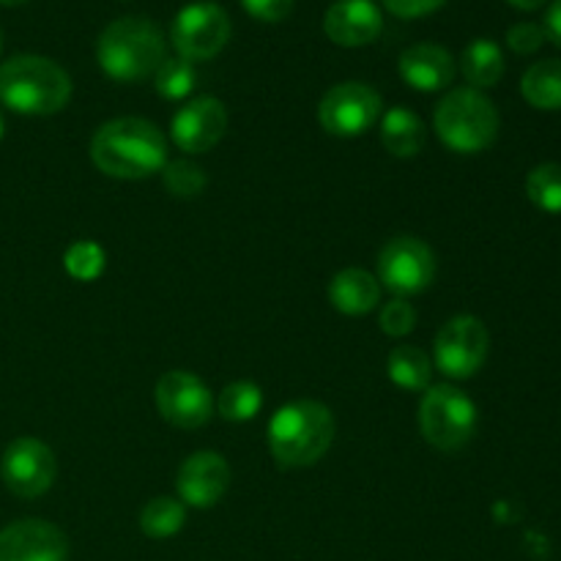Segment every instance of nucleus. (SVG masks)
Instances as JSON below:
<instances>
[{
  "label": "nucleus",
  "mask_w": 561,
  "mask_h": 561,
  "mask_svg": "<svg viewBox=\"0 0 561 561\" xmlns=\"http://www.w3.org/2000/svg\"><path fill=\"white\" fill-rule=\"evenodd\" d=\"M91 159L110 179H148L168 164V140L151 121L115 118L93 135Z\"/></svg>",
  "instance_id": "nucleus-1"
},
{
  "label": "nucleus",
  "mask_w": 561,
  "mask_h": 561,
  "mask_svg": "<svg viewBox=\"0 0 561 561\" xmlns=\"http://www.w3.org/2000/svg\"><path fill=\"white\" fill-rule=\"evenodd\" d=\"M334 442V416L318 400H294L268 422V449L285 469L318 463Z\"/></svg>",
  "instance_id": "nucleus-2"
},
{
  "label": "nucleus",
  "mask_w": 561,
  "mask_h": 561,
  "mask_svg": "<svg viewBox=\"0 0 561 561\" xmlns=\"http://www.w3.org/2000/svg\"><path fill=\"white\" fill-rule=\"evenodd\" d=\"M99 69L118 82H140L164 60L162 27L146 16H121L110 22L96 42Z\"/></svg>",
  "instance_id": "nucleus-3"
},
{
  "label": "nucleus",
  "mask_w": 561,
  "mask_h": 561,
  "mask_svg": "<svg viewBox=\"0 0 561 561\" xmlns=\"http://www.w3.org/2000/svg\"><path fill=\"white\" fill-rule=\"evenodd\" d=\"M71 80L55 60L14 55L0 64V104L20 115H55L69 104Z\"/></svg>",
  "instance_id": "nucleus-4"
},
{
  "label": "nucleus",
  "mask_w": 561,
  "mask_h": 561,
  "mask_svg": "<svg viewBox=\"0 0 561 561\" xmlns=\"http://www.w3.org/2000/svg\"><path fill=\"white\" fill-rule=\"evenodd\" d=\"M499 110L477 88H455L436 107V135L449 151L480 153L496 142Z\"/></svg>",
  "instance_id": "nucleus-5"
},
{
  "label": "nucleus",
  "mask_w": 561,
  "mask_h": 561,
  "mask_svg": "<svg viewBox=\"0 0 561 561\" xmlns=\"http://www.w3.org/2000/svg\"><path fill=\"white\" fill-rule=\"evenodd\" d=\"M420 427L431 447L442 453L463 449L477 431L474 400L449 383L427 387L420 403Z\"/></svg>",
  "instance_id": "nucleus-6"
},
{
  "label": "nucleus",
  "mask_w": 561,
  "mask_h": 561,
  "mask_svg": "<svg viewBox=\"0 0 561 561\" xmlns=\"http://www.w3.org/2000/svg\"><path fill=\"white\" fill-rule=\"evenodd\" d=\"M230 16L228 11L211 0H197V3L184 5L175 14L173 27H170V42H173L179 58L208 60L225 49L230 42Z\"/></svg>",
  "instance_id": "nucleus-7"
},
{
  "label": "nucleus",
  "mask_w": 561,
  "mask_h": 561,
  "mask_svg": "<svg viewBox=\"0 0 561 561\" xmlns=\"http://www.w3.org/2000/svg\"><path fill=\"white\" fill-rule=\"evenodd\" d=\"M491 337L480 318L458 316L449 318L436 334L433 345V362L447 378L463 381V378L477 376L488 359Z\"/></svg>",
  "instance_id": "nucleus-8"
},
{
  "label": "nucleus",
  "mask_w": 561,
  "mask_h": 561,
  "mask_svg": "<svg viewBox=\"0 0 561 561\" xmlns=\"http://www.w3.org/2000/svg\"><path fill=\"white\" fill-rule=\"evenodd\" d=\"M436 279V255L414 236H398L378 255V283L387 285L398 299L427 290Z\"/></svg>",
  "instance_id": "nucleus-9"
},
{
  "label": "nucleus",
  "mask_w": 561,
  "mask_h": 561,
  "mask_svg": "<svg viewBox=\"0 0 561 561\" xmlns=\"http://www.w3.org/2000/svg\"><path fill=\"white\" fill-rule=\"evenodd\" d=\"M381 96L365 82H340L323 93L318 121L334 137H359L381 118Z\"/></svg>",
  "instance_id": "nucleus-10"
},
{
  "label": "nucleus",
  "mask_w": 561,
  "mask_h": 561,
  "mask_svg": "<svg viewBox=\"0 0 561 561\" xmlns=\"http://www.w3.org/2000/svg\"><path fill=\"white\" fill-rule=\"evenodd\" d=\"M0 477L14 496L38 499L53 488L58 477V460L47 444L33 436H22L5 447Z\"/></svg>",
  "instance_id": "nucleus-11"
},
{
  "label": "nucleus",
  "mask_w": 561,
  "mask_h": 561,
  "mask_svg": "<svg viewBox=\"0 0 561 561\" xmlns=\"http://www.w3.org/2000/svg\"><path fill=\"white\" fill-rule=\"evenodd\" d=\"M157 409L164 422L181 427V431H195L203 427L214 414V398L206 383L186 370H170L157 381Z\"/></svg>",
  "instance_id": "nucleus-12"
},
{
  "label": "nucleus",
  "mask_w": 561,
  "mask_h": 561,
  "mask_svg": "<svg viewBox=\"0 0 561 561\" xmlns=\"http://www.w3.org/2000/svg\"><path fill=\"white\" fill-rule=\"evenodd\" d=\"M228 131V110L219 99L197 96L173 115L170 137L186 153H206Z\"/></svg>",
  "instance_id": "nucleus-13"
},
{
  "label": "nucleus",
  "mask_w": 561,
  "mask_h": 561,
  "mask_svg": "<svg viewBox=\"0 0 561 561\" xmlns=\"http://www.w3.org/2000/svg\"><path fill=\"white\" fill-rule=\"evenodd\" d=\"M69 540L49 520H14L0 531V561H66Z\"/></svg>",
  "instance_id": "nucleus-14"
},
{
  "label": "nucleus",
  "mask_w": 561,
  "mask_h": 561,
  "mask_svg": "<svg viewBox=\"0 0 561 561\" xmlns=\"http://www.w3.org/2000/svg\"><path fill=\"white\" fill-rule=\"evenodd\" d=\"M181 502L195 510H208L225 499L230 488V466L219 453L203 449L181 463L175 477Z\"/></svg>",
  "instance_id": "nucleus-15"
},
{
  "label": "nucleus",
  "mask_w": 561,
  "mask_h": 561,
  "mask_svg": "<svg viewBox=\"0 0 561 561\" xmlns=\"http://www.w3.org/2000/svg\"><path fill=\"white\" fill-rule=\"evenodd\" d=\"M383 31V14L376 0H334L323 14V33L337 47H365Z\"/></svg>",
  "instance_id": "nucleus-16"
},
{
  "label": "nucleus",
  "mask_w": 561,
  "mask_h": 561,
  "mask_svg": "<svg viewBox=\"0 0 561 561\" xmlns=\"http://www.w3.org/2000/svg\"><path fill=\"white\" fill-rule=\"evenodd\" d=\"M400 77L405 85L422 93L444 91L455 80V58L447 47L433 42L414 44L400 55Z\"/></svg>",
  "instance_id": "nucleus-17"
},
{
  "label": "nucleus",
  "mask_w": 561,
  "mask_h": 561,
  "mask_svg": "<svg viewBox=\"0 0 561 561\" xmlns=\"http://www.w3.org/2000/svg\"><path fill=\"white\" fill-rule=\"evenodd\" d=\"M329 301L343 316H367L381 301V283L365 268H343L329 283Z\"/></svg>",
  "instance_id": "nucleus-18"
},
{
  "label": "nucleus",
  "mask_w": 561,
  "mask_h": 561,
  "mask_svg": "<svg viewBox=\"0 0 561 561\" xmlns=\"http://www.w3.org/2000/svg\"><path fill=\"white\" fill-rule=\"evenodd\" d=\"M427 129L416 113L405 107H392L381 118V142L392 157L411 159L425 148Z\"/></svg>",
  "instance_id": "nucleus-19"
},
{
  "label": "nucleus",
  "mask_w": 561,
  "mask_h": 561,
  "mask_svg": "<svg viewBox=\"0 0 561 561\" xmlns=\"http://www.w3.org/2000/svg\"><path fill=\"white\" fill-rule=\"evenodd\" d=\"M460 71H463L469 88H493L504 77V53L491 38H474L460 55Z\"/></svg>",
  "instance_id": "nucleus-20"
},
{
  "label": "nucleus",
  "mask_w": 561,
  "mask_h": 561,
  "mask_svg": "<svg viewBox=\"0 0 561 561\" xmlns=\"http://www.w3.org/2000/svg\"><path fill=\"white\" fill-rule=\"evenodd\" d=\"M387 376L405 392H425L431 387L433 359L416 345H398L387 359Z\"/></svg>",
  "instance_id": "nucleus-21"
},
{
  "label": "nucleus",
  "mask_w": 561,
  "mask_h": 561,
  "mask_svg": "<svg viewBox=\"0 0 561 561\" xmlns=\"http://www.w3.org/2000/svg\"><path fill=\"white\" fill-rule=\"evenodd\" d=\"M520 93L537 110H561V60L546 58L529 66L520 80Z\"/></svg>",
  "instance_id": "nucleus-22"
},
{
  "label": "nucleus",
  "mask_w": 561,
  "mask_h": 561,
  "mask_svg": "<svg viewBox=\"0 0 561 561\" xmlns=\"http://www.w3.org/2000/svg\"><path fill=\"white\" fill-rule=\"evenodd\" d=\"M186 524V507L170 496H159L148 502L140 513V531L151 540L175 537Z\"/></svg>",
  "instance_id": "nucleus-23"
},
{
  "label": "nucleus",
  "mask_w": 561,
  "mask_h": 561,
  "mask_svg": "<svg viewBox=\"0 0 561 561\" xmlns=\"http://www.w3.org/2000/svg\"><path fill=\"white\" fill-rule=\"evenodd\" d=\"M263 409L261 387L252 381H236L219 392L217 414L228 422H250Z\"/></svg>",
  "instance_id": "nucleus-24"
},
{
  "label": "nucleus",
  "mask_w": 561,
  "mask_h": 561,
  "mask_svg": "<svg viewBox=\"0 0 561 561\" xmlns=\"http://www.w3.org/2000/svg\"><path fill=\"white\" fill-rule=\"evenodd\" d=\"M526 195H529V201L535 203L540 211L561 214V164H537V168L526 175Z\"/></svg>",
  "instance_id": "nucleus-25"
},
{
  "label": "nucleus",
  "mask_w": 561,
  "mask_h": 561,
  "mask_svg": "<svg viewBox=\"0 0 561 561\" xmlns=\"http://www.w3.org/2000/svg\"><path fill=\"white\" fill-rule=\"evenodd\" d=\"M195 82V66L184 58H164L159 69L153 71V85H157L159 96L168 99V102H179V99L190 96Z\"/></svg>",
  "instance_id": "nucleus-26"
},
{
  "label": "nucleus",
  "mask_w": 561,
  "mask_h": 561,
  "mask_svg": "<svg viewBox=\"0 0 561 561\" xmlns=\"http://www.w3.org/2000/svg\"><path fill=\"white\" fill-rule=\"evenodd\" d=\"M64 266L69 272V277L80 279V283H91L107 266V255H104L102 247L96 241H75V244L66 250Z\"/></svg>",
  "instance_id": "nucleus-27"
},
{
  "label": "nucleus",
  "mask_w": 561,
  "mask_h": 561,
  "mask_svg": "<svg viewBox=\"0 0 561 561\" xmlns=\"http://www.w3.org/2000/svg\"><path fill=\"white\" fill-rule=\"evenodd\" d=\"M162 181L170 195L181 197V201L197 197L206 190V173H203L201 164L190 162V159H175V162L164 164Z\"/></svg>",
  "instance_id": "nucleus-28"
},
{
  "label": "nucleus",
  "mask_w": 561,
  "mask_h": 561,
  "mask_svg": "<svg viewBox=\"0 0 561 561\" xmlns=\"http://www.w3.org/2000/svg\"><path fill=\"white\" fill-rule=\"evenodd\" d=\"M381 332L389 337H405L416 327V310L405 299H392L381 307Z\"/></svg>",
  "instance_id": "nucleus-29"
},
{
  "label": "nucleus",
  "mask_w": 561,
  "mask_h": 561,
  "mask_svg": "<svg viewBox=\"0 0 561 561\" xmlns=\"http://www.w3.org/2000/svg\"><path fill=\"white\" fill-rule=\"evenodd\" d=\"M548 42L546 36V27L537 25V22H518L507 31V44L513 53L518 55H531Z\"/></svg>",
  "instance_id": "nucleus-30"
},
{
  "label": "nucleus",
  "mask_w": 561,
  "mask_h": 561,
  "mask_svg": "<svg viewBox=\"0 0 561 561\" xmlns=\"http://www.w3.org/2000/svg\"><path fill=\"white\" fill-rule=\"evenodd\" d=\"M296 0H241L247 14L261 22H283L294 11Z\"/></svg>",
  "instance_id": "nucleus-31"
},
{
  "label": "nucleus",
  "mask_w": 561,
  "mask_h": 561,
  "mask_svg": "<svg viewBox=\"0 0 561 561\" xmlns=\"http://www.w3.org/2000/svg\"><path fill=\"white\" fill-rule=\"evenodd\" d=\"M381 3L389 14L400 16V20H420V16H427L442 9L447 0H381Z\"/></svg>",
  "instance_id": "nucleus-32"
},
{
  "label": "nucleus",
  "mask_w": 561,
  "mask_h": 561,
  "mask_svg": "<svg viewBox=\"0 0 561 561\" xmlns=\"http://www.w3.org/2000/svg\"><path fill=\"white\" fill-rule=\"evenodd\" d=\"M542 27H546V36L561 49V0H553V5L546 14V25Z\"/></svg>",
  "instance_id": "nucleus-33"
},
{
  "label": "nucleus",
  "mask_w": 561,
  "mask_h": 561,
  "mask_svg": "<svg viewBox=\"0 0 561 561\" xmlns=\"http://www.w3.org/2000/svg\"><path fill=\"white\" fill-rule=\"evenodd\" d=\"M510 5H515L518 11H537L546 5V0H507Z\"/></svg>",
  "instance_id": "nucleus-34"
},
{
  "label": "nucleus",
  "mask_w": 561,
  "mask_h": 561,
  "mask_svg": "<svg viewBox=\"0 0 561 561\" xmlns=\"http://www.w3.org/2000/svg\"><path fill=\"white\" fill-rule=\"evenodd\" d=\"M22 3H27V0H0V5H22Z\"/></svg>",
  "instance_id": "nucleus-35"
},
{
  "label": "nucleus",
  "mask_w": 561,
  "mask_h": 561,
  "mask_svg": "<svg viewBox=\"0 0 561 561\" xmlns=\"http://www.w3.org/2000/svg\"><path fill=\"white\" fill-rule=\"evenodd\" d=\"M0 137H3V115H0Z\"/></svg>",
  "instance_id": "nucleus-36"
},
{
  "label": "nucleus",
  "mask_w": 561,
  "mask_h": 561,
  "mask_svg": "<svg viewBox=\"0 0 561 561\" xmlns=\"http://www.w3.org/2000/svg\"><path fill=\"white\" fill-rule=\"evenodd\" d=\"M0 49H3V36H0Z\"/></svg>",
  "instance_id": "nucleus-37"
}]
</instances>
